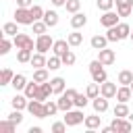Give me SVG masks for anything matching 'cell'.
Here are the masks:
<instances>
[{
	"label": "cell",
	"mask_w": 133,
	"mask_h": 133,
	"mask_svg": "<svg viewBox=\"0 0 133 133\" xmlns=\"http://www.w3.org/2000/svg\"><path fill=\"white\" fill-rule=\"evenodd\" d=\"M89 73H91V79L96 81V83H104V81H108V77H106V71H104V64L96 58V60H91L89 62Z\"/></svg>",
	"instance_id": "cell-1"
},
{
	"label": "cell",
	"mask_w": 133,
	"mask_h": 133,
	"mask_svg": "<svg viewBox=\"0 0 133 133\" xmlns=\"http://www.w3.org/2000/svg\"><path fill=\"white\" fill-rule=\"evenodd\" d=\"M27 110H29V114H31V116H35V118H46V116H48L46 102H39V100H29Z\"/></svg>",
	"instance_id": "cell-2"
},
{
	"label": "cell",
	"mask_w": 133,
	"mask_h": 133,
	"mask_svg": "<svg viewBox=\"0 0 133 133\" xmlns=\"http://www.w3.org/2000/svg\"><path fill=\"white\" fill-rule=\"evenodd\" d=\"M85 116H83V108H77V110H66L64 112V123L69 127H77L79 123H83Z\"/></svg>",
	"instance_id": "cell-3"
},
{
	"label": "cell",
	"mask_w": 133,
	"mask_h": 133,
	"mask_svg": "<svg viewBox=\"0 0 133 133\" xmlns=\"http://www.w3.org/2000/svg\"><path fill=\"white\" fill-rule=\"evenodd\" d=\"M15 21L19 25H33L35 23V19L31 17V10L29 8H21V6H17V10H15Z\"/></svg>",
	"instance_id": "cell-4"
},
{
	"label": "cell",
	"mask_w": 133,
	"mask_h": 133,
	"mask_svg": "<svg viewBox=\"0 0 133 133\" xmlns=\"http://www.w3.org/2000/svg\"><path fill=\"white\" fill-rule=\"evenodd\" d=\"M52 46H54V39H52L48 33L37 35V39H35V50H37V52L46 54V52H50V50H52Z\"/></svg>",
	"instance_id": "cell-5"
},
{
	"label": "cell",
	"mask_w": 133,
	"mask_h": 133,
	"mask_svg": "<svg viewBox=\"0 0 133 133\" xmlns=\"http://www.w3.org/2000/svg\"><path fill=\"white\" fill-rule=\"evenodd\" d=\"M12 44L17 46V50H21V48H25V50H33V48H35L33 39H31L27 33H17V35L12 37Z\"/></svg>",
	"instance_id": "cell-6"
},
{
	"label": "cell",
	"mask_w": 133,
	"mask_h": 133,
	"mask_svg": "<svg viewBox=\"0 0 133 133\" xmlns=\"http://www.w3.org/2000/svg\"><path fill=\"white\" fill-rule=\"evenodd\" d=\"M110 127H112L114 131H118V133H129V131L133 129L131 118H121V116H114L112 123H110Z\"/></svg>",
	"instance_id": "cell-7"
},
{
	"label": "cell",
	"mask_w": 133,
	"mask_h": 133,
	"mask_svg": "<svg viewBox=\"0 0 133 133\" xmlns=\"http://www.w3.org/2000/svg\"><path fill=\"white\" fill-rule=\"evenodd\" d=\"M54 91H52V83H50V79L48 81H44V83H39V89H37V94H35V98L33 100H39V102H46L50 96H52Z\"/></svg>",
	"instance_id": "cell-8"
},
{
	"label": "cell",
	"mask_w": 133,
	"mask_h": 133,
	"mask_svg": "<svg viewBox=\"0 0 133 133\" xmlns=\"http://www.w3.org/2000/svg\"><path fill=\"white\" fill-rule=\"evenodd\" d=\"M118 12H114V10H106L102 17H100V23L108 29V27H114V25H118Z\"/></svg>",
	"instance_id": "cell-9"
},
{
	"label": "cell",
	"mask_w": 133,
	"mask_h": 133,
	"mask_svg": "<svg viewBox=\"0 0 133 133\" xmlns=\"http://www.w3.org/2000/svg\"><path fill=\"white\" fill-rule=\"evenodd\" d=\"M98 60H100L104 66H108V64H112V62L116 60V54H114V50H110V48H102V50H98Z\"/></svg>",
	"instance_id": "cell-10"
},
{
	"label": "cell",
	"mask_w": 133,
	"mask_h": 133,
	"mask_svg": "<svg viewBox=\"0 0 133 133\" xmlns=\"http://www.w3.org/2000/svg\"><path fill=\"white\" fill-rule=\"evenodd\" d=\"M114 4H116V12L121 17H129L133 10V0H114Z\"/></svg>",
	"instance_id": "cell-11"
},
{
	"label": "cell",
	"mask_w": 133,
	"mask_h": 133,
	"mask_svg": "<svg viewBox=\"0 0 133 133\" xmlns=\"http://www.w3.org/2000/svg\"><path fill=\"white\" fill-rule=\"evenodd\" d=\"M116 89H118L116 83H110V81H104V83L100 85V94H102L104 98H108V100H110V98H116Z\"/></svg>",
	"instance_id": "cell-12"
},
{
	"label": "cell",
	"mask_w": 133,
	"mask_h": 133,
	"mask_svg": "<svg viewBox=\"0 0 133 133\" xmlns=\"http://www.w3.org/2000/svg\"><path fill=\"white\" fill-rule=\"evenodd\" d=\"M131 98H133L131 85H121V87L116 89V100H118V102H129Z\"/></svg>",
	"instance_id": "cell-13"
},
{
	"label": "cell",
	"mask_w": 133,
	"mask_h": 133,
	"mask_svg": "<svg viewBox=\"0 0 133 133\" xmlns=\"http://www.w3.org/2000/svg\"><path fill=\"white\" fill-rule=\"evenodd\" d=\"M91 106H94V110H96L98 114H102V112H106V110H108V98H104V96L100 94L98 98H94Z\"/></svg>",
	"instance_id": "cell-14"
},
{
	"label": "cell",
	"mask_w": 133,
	"mask_h": 133,
	"mask_svg": "<svg viewBox=\"0 0 133 133\" xmlns=\"http://www.w3.org/2000/svg\"><path fill=\"white\" fill-rule=\"evenodd\" d=\"M56 102H58V108H60L62 112H66V110H71V108L75 106V100H73V98H69L66 94H60V98H58Z\"/></svg>",
	"instance_id": "cell-15"
},
{
	"label": "cell",
	"mask_w": 133,
	"mask_h": 133,
	"mask_svg": "<svg viewBox=\"0 0 133 133\" xmlns=\"http://www.w3.org/2000/svg\"><path fill=\"white\" fill-rule=\"evenodd\" d=\"M83 125L87 127V131H94V129H100V125H102V116H98V114H91V116H85V121H83Z\"/></svg>",
	"instance_id": "cell-16"
},
{
	"label": "cell",
	"mask_w": 133,
	"mask_h": 133,
	"mask_svg": "<svg viewBox=\"0 0 133 133\" xmlns=\"http://www.w3.org/2000/svg\"><path fill=\"white\" fill-rule=\"evenodd\" d=\"M85 23H87V17L83 12H75L71 17V27L73 29H81V27H85Z\"/></svg>",
	"instance_id": "cell-17"
},
{
	"label": "cell",
	"mask_w": 133,
	"mask_h": 133,
	"mask_svg": "<svg viewBox=\"0 0 133 133\" xmlns=\"http://www.w3.org/2000/svg\"><path fill=\"white\" fill-rule=\"evenodd\" d=\"M69 48H71L69 39H56V42H54V46H52V52H54V54H58V56H62Z\"/></svg>",
	"instance_id": "cell-18"
},
{
	"label": "cell",
	"mask_w": 133,
	"mask_h": 133,
	"mask_svg": "<svg viewBox=\"0 0 133 133\" xmlns=\"http://www.w3.org/2000/svg\"><path fill=\"white\" fill-rule=\"evenodd\" d=\"M10 104H12V108H17V110H23V108H27V104H29V98L23 94V96H19V94H15V98L10 100Z\"/></svg>",
	"instance_id": "cell-19"
},
{
	"label": "cell",
	"mask_w": 133,
	"mask_h": 133,
	"mask_svg": "<svg viewBox=\"0 0 133 133\" xmlns=\"http://www.w3.org/2000/svg\"><path fill=\"white\" fill-rule=\"evenodd\" d=\"M112 114L114 116H121V118H129V108H127V102H118L116 106H114V110H112Z\"/></svg>",
	"instance_id": "cell-20"
},
{
	"label": "cell",
	"mask_w": 133,
	"mask_h": 133,
	"mask_svg": "<svg viewBox=\"0 0 133 133\" xmlns=\"http://www.w3.org/2000/svg\"><path fill=\"white\" fill-rule=\"evenodd\" d=\"M44 21H46L48 27H56L58 25V12L56 10H46L44 12Z\"/></svg>",
	"instance_id": "cell-21"
},
{
	"label": "cell",
	"mask_w": 133,
	"mask_h": 133,
	"mask_svg": "<svg viewBox=\"0 0 133 133\" xmlns=\"http://www.w3.org/2000/svg\"><path fill=\"white\" fill-rule=\"evenodd\" d=\"M89 44H91V48H94V50H102V48H106L108 37H106V35H94Z\"/></svg>",
	"instance_id": "cell-22"
},
{
	"label": "cell",
	"mask_w": 133,
	"mask_h": 133,
	"mask_svg": "<svg viewBox=\"0 0 133 133\" xmlns=\"http://www.w3.org/2000/svg\"><path fill=\"white\" fill-rule=\"evenodd\" d=\"M31 66H35V69H42V66H46L48 64V58L42 54V52H37V54H33L31 56V62H29Z\"/></svg>",
	"instance_id": "cell-23"
},
{
	"label": "cell",
	"mask_w": 133,
	"mask_h": 133,
	"mask_svg": "<svg viewBox=\"0 0 133 133\" xmlns=\"http://www.w3.org/2000/svg\"><path fill=\"white\" fill-rule=\"evenodd\" d=\"M37 89H39V83H37V81H31V83H27V85H25L23 94H25L29 100H33V98H35V94H37Z\"/></svg>",
	"instance_id": "cell-24"
},
{
	"label": "cell",
	"mask_w": 133,
	"mask_h": 133,
	"mask_svg": "<svg viewBox=\"0 0 133 133\" xmlns=\"http://www.w3.org/2000/svg\"><path fill=\"white\" fill-rule=\"evenodd\" d=\"M2 33L15 37V35L19 33V23H17V21H15V23H4V25H2Z\"/></svg>",
	"instance_id": "cell-25"
},
{
	"label": "cell",
	"mask_w": 133,
	"mask_h": 133,
	"mask_svg": "<svg viewBox=\"0 0 133 133\" xmlns=\"http://www.w3.org/2000/svg\"><path fill=\"white\" fill-rule=\"evenodd\" d=\"M50 79V75H48V69H35L33 71V81H37V83H44V81H48Z\"/></svg>",
	"instance_id": "cell-26"
},
{
	"label": "cell",
	"mask_w": 133,
	"mask_h": 133,
	"mask_svg": "<svg viewBox=\"0 0 133 133\" xmlns=\"http://www.w3.org/2000/svg\"><path fill=\"white\" fill-rule=\"evenodd\" d=\"M10 85H12L17 91H19V89H25V85H27V77L19 73V75H15V77H12V83H10Z\"/></svg>",
	"instance_id": "cell-27"
},
{
	"label": "cell",
	"mask_w": 133,
	"mask_h": 133,
	"mask_svg": "<svg viewBox=\"0 0 133 133\" xmlns=\"http://www.w3.org/2000/svg\"><path fill=\"white\" fill-rule=\"evenodd\" d=\"M50 83H52V91H54V94L60 96V94L64 91V79H62V77H54V79H50Z\"/></svg>",
	"instance_id": "cell-28"
},
{
	"label": "cell",
	"mask_w": 133,
	"mask_h": 133,
	"mask_svg": "<svg viewBox=\"0 0 133 133\" xmlns=\"http://www.w3.org/2000/svg\"><path fill=\"white\" fill-rule=\"evenodd\" d=\"M12 77H15V73L10 69H2V73H0V85H10Z\"/></svg>",
	"instance_id": "cell-29"
},
{
	"label": "cell",
	"mask_w": 133,
	"mask_h": 133,
	"mask_svg": "<svg viewBox=\"0 0 133 133\" xmlns=\"http://www.w3.org/2000/svg\"><path fill=\"white\" fill-rule=\"evenodd\" d=\"M118 83L121 85H131L133 83V71H121L118 73Z\"/></svg>",
	"instance_id": "cell-30"
},
{
	"label": "cell",
	"mask_w": 133,
	"mask_h": 133,
	"mask_svg": "<svg viewBox=\"0 0 133 133\" xmlns=\"http://www.w3.org/2000/svg\"><path fill=\"white\" fill-rule=\"evenodd\" d=\"M116 31H118L121 39H127V37H131V25H127V23H118V25H116Z\"/></svg>",
	"instance_id": "cell-31"
},
{
	"label": "cell",
	"mask_w": 133,
	"mask_h": 133,
	"mask_svg": "<svg viewBox=\"0 0 133 133\" xmlns=\"http://www.w3.org/2000/svg\"><path fill=\"white\" fill-rule=\"evenodd\" d=\"M66 39H69V44H71V46H81V42H83V33H79V31L75 29L73 33H69V35H66Z\"/></svg>",
	"instance_id": "cell-32"
},
{
	"label": "cell",
	"mask_w": 133,
	"mask_h": 133,
	"mask_svg": "<svg viewBox=\"0 0 133 133\" xmlns=\"http://www.w3.org/2000/svg\"><path fill=\"white\" fill-rule=\"evenodd\" d=\"M31 56H33V50L21 48V50L17 52V60H19V62H31Z\"/></svg>",
	"instance_id": "cell-33"
},
{
	"label": "cell",
	"mask_w": 133,
	"mask_h": 133,
	"mask_svg": "<svg viewBox=\"0 0 133 133\" xmlns=\"http://www.w3.org/2000/svg\"><path fill=\"white\" fill-rule=\"evenodd\" d=\"M60 64H62V58H60L58 54H52V56L48 58V64H46V66H48L50 71H56V69H60Z\"/></svg>",
	"instance_id": "cell-34"
},
{
	"label": "cell",
	"mask_w": 133,
	"mask_h": 133,
	"mask_svg": "<svg viewBox=\"0 0 133 133\" xmlns=\"http://www.w3.org/2000/svg\"><path fill=\"white\" fill-rule=\"evenodd\" d=\"M89 100H91V98H89L87 94H77V96H75V108H85Z\"/></svg>",
	"instance_id": "cell-35"
},
{
	"label": "cell",
	"mask_w": 133,
	"mask_h": 133,
	"mask_svg": "<svg viewBox=\"0 0 133 133\" xmlns=\"http://www.w3.org/2000/svg\"><path fill=\"white\" fill-rule=\"evenodd\" d=\"M60 58H62V64H64V66H73V64H75V60H77V56H75L71 50H66Z\"/></svg>",
	"instance_id": "cell-36"
},
{
	"label": "cell",
	"mask_w": 133,
	"mask_h": 133,
	"mask_svg": "<svg viewBox=\"0 0 133 133\" xmlns=\"http://www.w3.org/2000/svg\"><path fill=\"white\" fill-rule=\"evenodd\" d=\"M85 94H87L91 100H94V98H98V96H100V83H96V81H94V83H89V85H87V89H85Z\"/></svg>",
	"instance_id": "cell-37"
},
{
	"label": "cell",
	"mask_w": 133,
	"mask_h": 133,
	"mask_svg": "<svg viewBox=\"0 0 133 133\" xmlns=\"http://www.w3.org/2000/svg\"><path fill=\"white\" fill-rule=\"evenodd\" d=\"M15 129H17V125L12 121H8V118L0 123V133H15Z\"/></svg>",
	"instance_id": "cell-38"
},
{
	"label": "cell",
	"mask_w": 133,
	"mask_h": 133,
	"mask_svg": "<svg viewBox=\"0 0 133 133\" xmlns=\"http://www.w3.org/2000/svg\"><path fill=\"white\" fill-rule=\"evenodd\" d=\"M64 8H66V12H79V8H81V0H66V4H64Z\"/></svg>",
	"instance_id": "cell-39"
},
{
	"label": "cell",
	"mask_w": 133,
	"mask_h": 133,
	"mask_svg": "<svg viewBox=\"0 0 133 133\" xmlns=\"http://www.w3.org/2000/svg\"><path fill=\"white\" fill-rule=\"evenodd\" d=\"M29 10H31V17H33L35 21H42V19H44V12H46V10H44L39 4H33Z\"/></svg>",
	"instance_id": "cell-40"
},
{
	"label": "cell",
	"mask_w": 133,
	"mask_h": 133,
	"mask_svg": "<svg viewBox=\"0 0 133 133\" xmlns=\"http://www.w3.org/2000/svg\"><path fill=\"white\" fill-rule=\"evenodd\" d=\"M31 27H33V33H37V35L46 33V29H48V25H46V21H44V19H42V21H35Z\"/></svg>",
	"instance_id": "cell-41"
},
{
	"label": "cell",
	"mask_w": 133,
	"mask_h": 133,
	"mask_svg": "<svg viewBox=\"0 0 133 133\" xmlns=\"http://www.w3.org/2000/svg\"><path fill=\"white\" fill-rule=\"evenodd\" d=\"M96 4H98V8H100L102 12H106V10H112L114 0H96Z\"/></svg>",
	"instance_id": "cell-42"
},
{
	"label": "cell",
	"mask_w": 133,
	"mask_h": 133,
	"mask_svg": "<svg viewBox=\"0 0 133 133\" xmlns=\"http://www.w3.org/2000/svg\"><path fill=\"white\" fill-rule=\"evenodd\" d=\"M106 37H108V42H118V39H121L118 31H116V25H114V27H108V31H106Z\"/></svg>",
	"instance_id": "cell-43"
},
{
	"label": "cell",
	"mask_w": 133,
	"mask_h": 133,
	"mask_svg": "<svg viewBox=\"0 0 133 133\" xmlns=\"http://www.w3.org/2000/svg\"><path fill=\"white\" fill-rule=\"evenodd\" d=\"M8 121H12L15 125H21V123H23V114H21V110H17V108H15V110L8 114Z\"/></svg>",
	"instance_id": "cell-44"
},
{
	"label": "cell",
	"mask_w": 133,
	"mask_h": 133,
	"mask_svg": "<svg viewBox=\"0 0 133 133\" xmlns=\"http://www.w3.org/2000/svg\"><path fill=\"white\" fill-rule=\"evenodd\" d=\"M10 46H15L10 39H6V37H2V42H0V54L4 56V54H8V50H10Z\"/></svg>",
	"instance_id": "cell-45"
},
{
	"label": "cell",
	"mask_w": 133,
	"mask_h": 133,
	"mask_svg": "<svg viewBox=\"0 0 133 133\" xmlns=\"http://www.w3.org/2000/svg\"><path fill=\"white\" fill-rule=\"evenodd\" d=\"M46 110H48V116H54V114L60 110V108H58V102H52V100L46 102Z\"/></svg>",
	"instance_id": "cell-46"
},
{
	"label": "cell",
	"mask_w": 133,
	"mask_h": 133,
	"mask_svg": "<svg viewBox=\"0 0 133 133\" xmlns=\"http://www.w3.org/2000/svg\"><path fill=\"white\" fill-rule=\"evenodd\" d=\"M66 127H69V125H66L64 121H62V123H54V125H52V131H54V133H64Z\"/></svg>",
	"instance_id": "cell-47"
},
{
	"label": "cell",
	"mask_w": 133,
	"mask_h": 133,
	"mask_svg": "<svg viewBox=\"0 0 133 133\" xmlns=\"http://www.w3.org/2000/svg\"><path fill=\"white\" fill-rule=\"evenodd\" d=\"M17 6H21V8H31V6H33V0H17Z\"/></svg>",
	"instance_id": "cell-48"
},
{
	"label": "cell",
	"mask_w": 133,
	"mask_h": 133,
	"mask_svg": "<svg viewBox=\"0 0 133 133\" xmlns=\"http://www.w3.org/2000/svg\"><path fill=\"white\" fill-rule=\"evenodd\" d=\"M50 2H52L54 6H64V4H66V0H50Z\"/></svg>",
	"instance_id": "cell-49"
},
{
	"label": "cell",
	"mask_w": 133,
	"mask_h": 133,
	"mask_svg": "<svg viewBox=\"0 0 133 133\" xmlns=\"http://www.w3.org/2000/svg\"><path fill=\"white\" fill-rule=\"evenodd\" d=\"M27 133H42V127H29Z\"/></svg>",
	"instance_id": "cell-50"
},
{
	"label": "cell",
	"mask_w": 133,
	"mask_h": 133,
	"mask_svg": "<svg viewBox=\"0 0 133 133\" xmlns=\"http://www.w3.org/2000/svg\"><path fill=\"white\" fill-rule=\"evenodd\" d=\"M100 131H102V133H112V131H114V129H112V127H110V125H108V127H100Z\"/></svg>",
	"instance_id": "cell-51"
},
{
	"label": "cell",
	"mask_w": 133,
	"mask_h": 133,
	"mask_svg": "<svg viewBox=\"0 0 133 133\" xmlns=\"http://www.w3.org/2000/svg\"><path fill=\"white\" fill-rule=\"evenodd\" d=\"M131 39H133V29H131Z\"/></svg>",
	"instance_id": "cell-52"
},
{
	"label": "cell",
	"mask_w": 133,
	"mask_h": 133,
	"mask_svg": "<svg viewBox=\"0 0 133 133\" xmlns=\"http://www.w3.org/2000/svg\"><path fill=\"white\" fill-rule=\"evenodd\" d=\"M131 89H133V83H131Z\"/></svg>",
	"instance_id": "cell-53"
}]
</instances>
